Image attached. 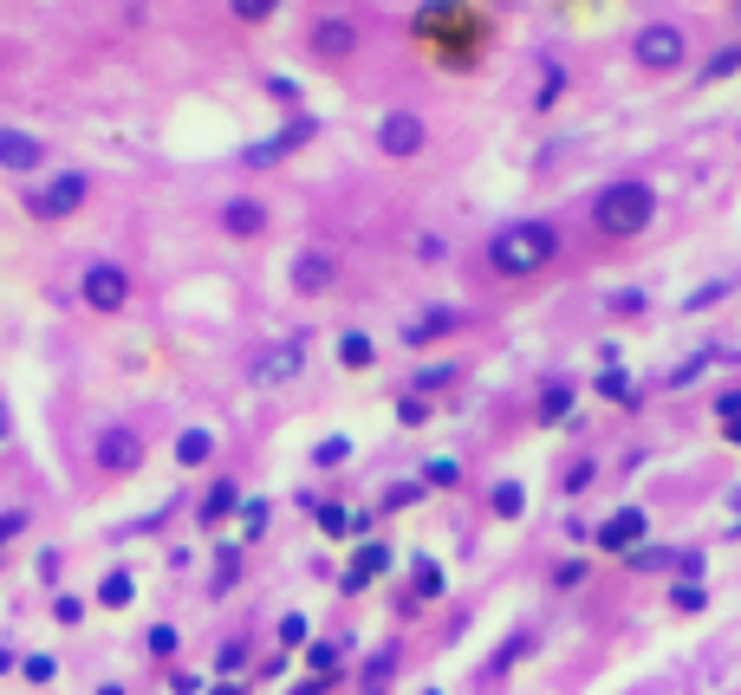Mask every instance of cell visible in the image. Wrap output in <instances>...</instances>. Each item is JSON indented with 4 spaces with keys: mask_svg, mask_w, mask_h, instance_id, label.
Instances as JSON below:
<instances>
[{
    "mask_svg": "<svg viewBox=\"0 0 741 695\" xmlns=\"http://www.w3.org/2000/svg\"><path fill=\"white\" fill-rule=\"evenodd\" d=\"M553 254H560V234H553L546 221H515V228H501L495 247H488V261H495L501 274H540Z\"/></svg>",
    "mask_w": 741,
    "mask_h": 695,
    "instance_id": "cell-1",
    "label": "cell"
},
{
    "mask_svg": "<svg viewBox=\"0 0 741 695\" xmlns=\"http://www.w3.org/2000/svg\"><path fill=\"white\" fill-rule=\"evenodd\" d=\"M651 214H657V196L644 183H618L598 196V228H611V234H638V228H651Z\"/></svg>",
    "mask_w": 741,
    "mask_h": 695,
    "instance_id": "cell-2",
    "label": "cell"
},
{
    "mask_svg": "<svg viewBox=\"0 0 741 695\" xmlns=\"http://www.w3.org/2000/svg\"><path fill=\"white\" fill-rule=\"evenodd\" d=\"M78 299H85L91 312H124V306H131V274H124L118 261H91L85 279H78Z\"/></svg>",
    "mask_w": 741,
    "mask_h": 695,
    "instance_id": "cell-3",
    "label": "cell"
},
{
    "mask_svg": "<svg viewBox=\"0 0 741 695\" xmlns=\"http://www.w3.org/2000/svg\"><path fill=\"white\" fill-rule=\"evenodd\" d=\"M85 189H91V183H85V176H53V183H46V189H33V196H26V209L40 214V221H59V214H73L78 202H85Z\"/></svg>",
    "mask_w": 741,
    "mask_h": 695,
    "instance_id": "cell-4",
    "label": "cell"
},
{
    "mask_svg": "<svg viewBox=\"0 0 741 695\" xmlns=\"http://www.w3.org/2000/svg\"><path fill=\"white\" fill-rule=\"evenodd\" d=\"M137 462H144V435L137 429H104L98 435V468L104 475H131Z\"/></svg>",
    "mask_w": 741,
    "mask_h": 695,
    "instance_id": "cell-5",
    "label": "cell"
},
{
    "mask_svg": "<svg viewBox=\"0 0 741 695\" xmlns=\"http://www.w3.org/2000/svg\"><path fill=\"white\" fill-rule=\"evenodd\" d=\"M46 163V143L26 137V131H13V124H0V169L7 176H33Z\"/></svg>",
    "mask_w": 741,
    "mask_h": 695,
    "instance_id": "cell-6",
    "label": "cell"
},
{
    "mask_svg": "<svg viewBox=\"0 0 741 695\" xmlns=\"http://www.w3.org/2000/svg\"><path fill=\"white\" fill-rule=\"evenodd\" d=\"M299 364H306V339H287V345H274V351L254 357V384H294Z\"/></svg>",
    "mask_w": 741,
    "mask_h": 695,
    "instance_id": "cell-7",
    "label": "cell"
},
{
    "mask_svg": "<svg viewBox=\"0 0 741 695\" xmlns=\"http://www.w3.org/2000/svg\"><path fill=\"white\" fill-rule=\"evenodd\" d=\"M638 59L651 71L676 66V59H683V33H676V26H644V33H638Z\"/></svg>",
    "mask_w": 741,
    "mask_h": 695,
    "instance_id": "cell-8",
    "label": "cell"
},
{
    "mask_svg": "<svg viewBox=\"0 0 741 695\" xmlns=\"http://www.w3.org/2000/svg\"><path fill=\"white\" fill-rule=\"evenodd\" d=\"M377 143H384L390 156H410V150H423V124H417L410 111H390L384 131H377Z\"/></svg>",
    "mask_w": 741,
    "mask_h": 695,
    "instance_id": "cell-9",
    "label": "cell"
},
{
    "mask_svg": "<svg viewBox=\"0 0 741 695\" xmlns=\"http://www.w3.org/2000/svg\"><path fill=\"white\" fill-rule=\"evenodd\" d=\"M332 274H339V261H332V254H319V247L294 261V286H299V293H325V286H332Z\"/></svg>",
    "mask_w": 741,
    "mask_h": 695,
    "instance_id": "cell-10",
    "label": "cell"
},
{
    "mask_svg": "<svg viewBox=\"0 0 741 695\" xmlns=\"http://www.w3.org/2000/svg\"><path fill=\"white\" fill-rule=\"evenodd\" d=\"M222 228H228V234H261V228H267V209H261V202H247V196H234V202L222 209Z\"/></svg>",
    "mask_w": 741,
    "mask_h": 695,
    "instance_id": "cell-11",
    "label": "cell"
},
{
    "mask_svg": "<svg viewBox=\"0 0 741 695\" xmlns=\"http://www.w3.org/2000/svg\"><path fill=\"white\" fill-rule=\"evenodd\" d=\"M234 500H241V487H234V482H215V487H209V494H202V507H196V520H202V527H215L222 514H234Z\"/></svg>",
    "mask_w": 741,
    "mask_h": 695,
    "instance_id": "cell-12",
    "label": "cell"
},
{
    "mask_svg": "<svg viewBox=\"0 0 741 695\" xmlns=\"http://www.w3.org/2000/svg\"><path fill=\"white\" fill-rule=\"evenodd\" d=\"M384 565H390V553H384V547H365V553L352 559V572H345V592H358V585H365V578H377Z\"/></svg>",
    "mask_w": 741,
    "mask_h": 695,
    "instance_id": "cell-13",
    "label": "cell"
},
{
    "mask_svg": "<svg viewBox=\"0 0 741 695\" xmlns=\"http://www.w3.org/2000/svg\"><path fill=\"white\" fill-rule=\"evenodd\" d=\"M209 449H215V435H209V429H183L176 462H189V468H196V462H209Z\"/></svg>",
    "mask_w": 741,
    "mask_h": 695,
    "instance_id": "cell-14",
    "label": "cell"
},
{
    "mask_svg": "<svg viewBox=\"0 0 741 695\" xmlns=\"http://www.w3.org/2000/svg\"><path fill=\"white\" fill-rule=\"evenodd\" d=\"M638 533H644V514H638V507H624V514L605 527V547H631Z\"/></svg>",
    "mask_w": 741,
    "mask_h": 695,
    "instance_id": "cell-15",
    "label": "cell"
},
{
    "mask_svg": "<svg viewBox=\"0 0 741 695\" xmlns=\"http://www.w3.org/2000/svg\"><path fill=\"white\" fill-rule=\"evenodd\" d=\"M131 598H137V578H131V572H104L98 605H131Z\"/></svg>",
    "mask_w": 741,
    "mask_h": 695,
    "instance_id": "cell-16",
    "label": "cell"
},
{
    "mask_svg": "<svg viewBox=\"0 0 741 695\" xmlns=\"http://www.w3.org/2000/svg\"><path fill=\"white\" fill-rule=\"evenodd\" d=\"M449 326H455V312H423V319H417L403 339H410V345H430V339H443Z\"/></svg>",
    "mask_w": 741,
    "mask_h": 695,
    "instance_id": "cell-17",
    "label": "cell"
},
{
    "mask_svg": "<svg viewBox=\"0 0 741 695\" xmlns=\"http://www.w3.org/2000/svg\"><path fill=\"white\" fill-rule=\"evenodd\" d=\"M312 46H319V53H352V26H345V20H325V26L312 33Z\"/></svg>",
    "mask_w": 741,
    "mask_h": 695,
    "instance_id": "cell-18",
    "label": "cell"
},
{
    "mask_svg": "<svg viewBox=\"0 0 741 695\" xmlns=\"http://www.w3.org/2000/svg\"><path fill=\"white\" fill-rule=\"evenodd\" d=\"M26 527H33V514H26V507H0V547H7V540H20Z\"/></svg>",
    "mask_w": 741,
    "mask_h": 695,
    "instance_id": "cell-19",
    "label": "cell"
},
{
    "mask_svg": "<svg viewBox=\"0 0 741 695\" xmlns=\"http://www.w3.org/2000/svg\"><path fill=\"white\" fill-rule=\"evenodd\" d=\"M144 643L156 650V657H176V643H183V637H176L169 625H150V637H144Z\"/></svg>",
    "mask_w": 741,
    "mask_h": 695,
    "instance_id": "cell-20",
    "label": "cell"
},
{
    "mask_svg": "<svg viewBox=\"0 0 741 695\" xmlns=\"http://www.w3.org/2000/svg\"><path fill=\"white\" fill-rule=\"evenodd\" d=\"M339 357H345V364H370V339H358V332H345V345H339Z\"/></svg>",
    "mask_w": 741,
    "mask_h": 695,
    "instance_id": "cell-21",
    "label": "cell"
},
{
    "mask_svg": "<svg viewBox=\"0 0 741 695\" xmlns=\"http://www.w3.org/2000/svg\"><path fill=\"white\" fill-rule=\"evenodd\" d=\"M20 676H26V683H46V676H53V657H26Z\"/></svg>",
    "mask_w": 741,
    "mask_h": 695,
    "instance_id": "cell-22",
    "label": "cell"
},
{
    "mask_svg": "<svg viewBox=\"0 0 741 695\" xmlns=\"http://www.w3.org/2000/svg\"><path fill=\"white\" fill-rule=\"evenodd\" d=\"M53 618H59V625H78V618H85V605H78V598H59V605H53Z\"/></svg>",
    "mask_w": 741,
    "mask_h": 695,
    "instance_id": "cell-23",
    "label": "cell"
},
{
    "mask_svg": "<svg viewBox=\"0 0 741 695\" xmlns=\"http://www.w3.org/2000/svg\"><path fill=\"white\" fill-rule=\"evenodd\" d=\"M267 13H274L267 0H241V7H234V20H267Z\"/></svg>",
    "mask_w": 741,
    "mask_h": 695,
    "instance_id": "cell-24",
    "label": "cell"
},
{
    "mask_svg": "<svg viewBox=\"0 0 741 695\" xmlns=\"http://www.w3.org/2000/svg\"><path fill=\"white\" fill-rule=\"evenodd\" d=\"M13 435V410H7V397H0V442Z\"/></svg>",
    "mask_w": 741,
    "mask_h": 695,
    "instance_id": "cell-25",
    "label": "cell"
},
{
    "mask_svg": "<svg viewBox=\"0 0 741 695\" xmlns=\"http://www.w3.org/2000/svg\"><path fill=\"white\" fill-rule=\"evenodd\" d=\"M0 670H13V650H0Z\"/></svg>",
    "mask_w": 741,
    "mask_h": 695,
    "instance_id": "cell-26",
    "label": "cell"
},
{
    "mask_svg": "<svg viewBox=\"0 0 741 695\" xmlns=\"http://www.w3.org/2000/svg\"><path fill=\"white\" fill-rule=\"evenodd\" d=\"M98 695H124V690H118V683H104V690H98Z\"/></svg>",
    "mask_w": 741,
    "mask_h": 695,
    "instance_id": "cell-27",
    "label": "cell"
},
{
    "mask_svg": "<svg viewBox=\"0 0 741 695\" xmlns=\"http://www.w3.org/2000/svg\"><path fill=\"white\" fill-rule=\"evenodd\" d=\"M215 695H241V690H234V683H222V690H215Z\"/></svg>",
    "mask_w": 741,
    "mask_h": 695,
    "instance_id": "cell-28",
    "label": "cell"
}]
</instances>
